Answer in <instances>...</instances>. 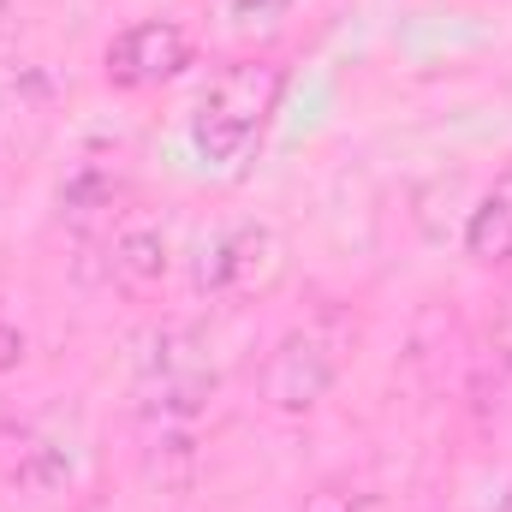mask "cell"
<instances>
[{
    "mask_svg": "<svg viewBox=\"0 0 512 512\" xmlns=\"http://www.w3.org/2000/svg\"><path fill=\"white\" fill-rule=\"evenodd\" d=\"M280 96H286V66L280 60H256V54L227 60L203 84V96L191 108V149H197V161L221 167V173H239L256 155V143H262L268 120H274Z\"/></svg>",
    "mask_w": 512,
    "mask_h": 512,
    "instance_id": "cell-1",
    "label": "cell"
},
{
    "mask_svg": "<svg viewBox=\"0 0 512 512\" xmlns=\"http://www.w3.org/2000/svg\"><path fill=\"white\" fill-rule=\"evenodd\" d=\"M340 382V346L322 334V328H292L274 340V352L262 358L256 370V393L268 411H286V417H304L328 399V387Z\"/></svg>",
    "mask_w": 512,
    "mask_h": 512,
    "instance_id": "cell-2",
    "label": "cell"
},
{
    "mask_svg": "<svg viewBox=\"0 0 512 512\" xmlns=\"http://www.w3.org/2000/svg\"><path fill=\"white\" fill-rule=\"evenodd\" d=\"M286 268V245L268 221H239L227 227L215 245H203V262H197V286L209 298H251V292H268Z\"/></svg>",
    "mask_w": 512,
    "mask_h": 512,
    "instance_id": "cell-3",
    "label": "cell"
},
{
    "mask_svg": "<svg viewBox=\"0 0 512 512\" xmlns=\"http://www.w3.org/2000/svg\"><path fill=\"white\" fill-rule=\"evenodd\" d=\"M102 66H108V84L120 90H161L191 66V36L179 18H137L108 42Z\"/></svg>",
    "mask_w": 512,
    "mask_h": 512,
    "instance_id": "cell-4",
    "label": "cell"
},
{
    "mask_svg": "<svg viewBox=\"0 0 512 512\" xmlns=\"http://www.w3.org/2000/svg\"><path fill=\"white\" fill-rule=\"evenodd\" d=\"M108 274L126 286V292H149L161 286L167 274V227L143 209H126L114 227H108Z\"/></svg>",
    "mask_w": 512,
    "mask_h": 512,
    "instance_id": "cell-5",
    "label": "cell"
},
{
    "mask_svg": "<svg viewBox=\"0 0 512 512\" xmlns=\"http://www.w3.org/2000/svg\"><path fill=\"white\" fill-rule=\"evenodd\" d=\"M120 191H126V185H120V167L84 155V161L66 173V185H60V215H66L78 233H102V227L120 221Z\"/></svg>",
    "mask_w": 512,
    "mask_h": 512,
    "instance_id": "cell-6",
    "label": "cell"
},
{
    "mask_svg": "<svg viewBox=\"0 0 512 512\" xmlns=\"http://www.w3.org/2000/svg\"><path fill=\"white\" fill-rule=\"evenodd\" d=\"M465 256L477 268H507L512 262V161L495 173V185L483 191V203L465 221Z\"/></svg>",
    "mask_w": 512,
    "mask_h": 512,
    "instance_id": "cell-7",
    "label": "cell"
},
{
    "mask_svg": "<svg viewBox=\"0 0 512 512\" xmlns=\"http://www.w3.org/2000/svg\"><path fill=\"white\" fill-rule=\"evenodd\" d=\"M12 477L24 489H54L66 477V453L54 441H36V435H18V453H12Z\"/></svg>",
    "mask_w": 512,
    "mask_h": 512,
    "instance_id": "cell-8",
    "label": "cell"
},
{
    "mask_svg": "<svg viewBox=\"0 0 512 512\" xmlns=\"http://www.w3.org/2000/svg\"><path fill=\"white\" fill-rule=\"evenodd\" d=\"M298 512H364V489H352V483H322V489L304 495Z\"/></svg>",
    "mask_w": 512,
    "mask_h": 512,
    "instance_id": "cell-9",
    "label": "cell"
},
{
    "mask_svg": "<svg viewBox=\"0 0 512 512\" xmlns=\"http://www.w3.org/2000/svg\"><path fill=\"white\" fill-rule=\"evenodd\" d=\"M298 0H227V12H233V24L239 30H256V24H274V18H286Z\"/></svg>",
    "mask_w": 512,
    "mask_h": 512,
    "instance_id": "cell-10",
    "label": "cell"
},
{
    "mask_svg": "<svg viewBox=\"0 0 512 512\" xmlns=\"http://www.w3.org/2000/svg\"><path fill=\"white\" fill-rule=\"evenodd\" d=\"M18 364H24V328H18V316L0 310V376L18 370Z\"/></svg>",
    "mask_w": 512,
    "mask_h": 512,
    "instance_id": "cell-11",
    "label": "cell"
},
{
    "mask_svg": "<svg viewBox=\"0 0 512 512\" xmlns=\"http://www.w3.org/2000/svg\"><path fill=\"white\" fill-rule=\"evenodd\" d=\"M495 382H501V399L512 405V316L501 328V352H495Z\"/></svg>",
    "mask_w": 512,
    "mask_h": 512,
    "instance_id": "cell-12",
    "label": "cell"
},
{
    "mask_svg": "<svg viewBox=\"0 0 512 512\" xmlns=\"http://www.w3.org/2000/svg\"><path fill=\"white\" fill-rule=\"evenodd\" d=\"M0 30H6V0H0Z\"/></svg>",
    "mask_w": 512,
    "mask_h": 512,
    "instance_id": "cell-13",
    "label": "cell"
}]
</instances>
